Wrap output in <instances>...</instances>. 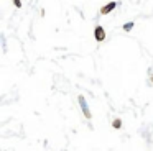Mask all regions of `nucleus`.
<instances>
[{"instance_id": "obj_1", "label": "nucleus", "mask_w": 153, "mask_h": 151, "mask_svg": "<svg viewBox=\"0 0 153 151\" xmlns=\"http://www.w3.org/2000/svg\"><path fill=\"white\" fill-rule=\"evenodd\" d=\"M77 102H79V105H81V110H82L84 117H86L87 120H91V118H92V113H91L89 107H87V102H86V98H84V95H79V97H77Z\"/></svg>"}, {"instance_id": "obj_2", "label": "nucleus", "mask_w": 153, "mask_h": 151, "mask_svg": "<svg viewBox=\"0 0 153 151\" xmlns=\"http://www.w3.org/2000/svg\"><path fill=\"white\" fill-rule=\"evenodd\" d=\"M94 38H96L97 43H102L104 39H105V30H104V26L97 25L96 28H94Z\"/></svg>"}, {"instance_id": "obj_3", "label": "nucleus", "mask_w": 153, "mask_h": 151, "mask_svg": "<svg viewBox=\"0 0 153 151\" xmlns=\"http://www.w3.org/2000/svg\"><path fill=\"white\" fill-rule=\"evenodd\" d=\"M115 7H117V2H109L107 5H102L100 7V15H107V13H110Z\"/></svg>"}, {"instance_id": "obj_4", "label": "nucleus", "mask_w": 153, "mask_h": 151, "mask_svg": "<svg viewBox=\"0 0 153 151\" xmlns=\"http://www.w3.org/2000/svg\"><path fill=\"white\" fill-rule=\"evenodd\" d=\"M112 128L114 130H120V128H122V120H120V118H114L112 120Z\"/></svg>"}, {"instance_id": "obj_5", "label": "nucleus", "mask_w": 153, "mask_h": 151, "mask_svg": "<svg viewBox=\"0 0 153 151\" xmlns=\"http://www.w3.org/2000/svg\"><path fill=\"white\" fill-rule=\"evenodd\" d=\"M133 26H135V23H133V21H128V23H125V25H123V31H130V30H132Z\"/></svg>"}, {"instance_id": "obj_6", "label": "nucleus", "mask_w": 153, "mask_h": 151, "mask_svg": "<svg viewBox=\"0 0 153 151\" xmlns=\"http://www.w3.org/2000/svg\"><path fill=\"white\" fill-rule=\"evenodd\" d=\"M13 3H15L17 8H22V0H13Z\"/></svg>"}, {"instance_id": "obj_7", "label": "nucleus", "mask_w": 153, "mask_h": 151, "mask_svg": "<svg viewBox=\"0 0 153 151\" xmlns=\"http://www.w3.org/2000/svg\"><path fill=\"white\" fill-rule=\"evenodd\" d=\"M152 84H153V76H152Z\"/></svg>"}]
</instances>
